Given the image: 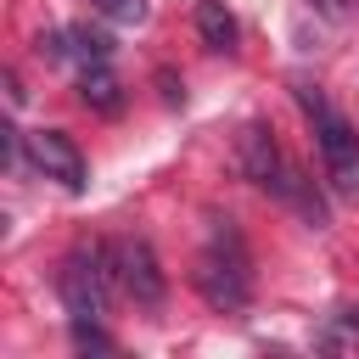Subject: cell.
I'll return each instance as SVG.
<instances>
[{"instance_id": "1", "label": "cell", "mask_w": 359, "mask_h": 359, "mask_svg": "<svg viewBox=\"0 0 359 359\" xmlns=\"http://www.w3.org/2000/svg\"><path fill=\"white\" fill-rule=\"evenodd\" d=\"M236 163H241V174L258 185V191H269L275 202H286V208H297L314 230L325 224V202H320V191L286 163V151L275 146V135L264 129V123H247L241 129V146H236Z\"/></svg>"}, {"instance_id": "2", "label": "cell", "mask_w": 359, "mask_h": 359, "mask_svg": "<svg viewBox=\"0 0 359 359\" xmlns=\"http://www.w3.org/2000/svg\"><path fill=\"white\" fill-rule=\"evenodd\" d=\"M292 95H297V107H303V118L314 123V140H320V157H325V174H331V185L342 191V196H359V129L325 101V90H314V84H292Z\"/></svg>"}, {"instance_id": "3", "label": "cell", "mask_w": 359, "mask_h": 359, "mask_svg": "<svg viewBox=\"0 0 359 359\" xmlns=\"http://www.w3.org/2000/svg\"><path fill=\"white\" fill-rule=\"evenodd\" d=\"M191 280H196V292L208 297V309H219V314L247 309V297H252V269H247V247H241V236L230 230V219L213 230V247L196 258Z\"/></svg>"}, {"instance_id": "4", "label": "cell", "mask_w": 359, "mask_h": 359, "mask_svg": "<svg viewBox=\"0 0 359 359\" xmlns=\"http://www.w3.org/2000/svg\"><path fill=\"white\" fill-rule=\"evenodd\" d=\"M56 292L67 303V320H101L112 292H118V269H112V241H90L79 252H67Z\"/></svg>"}, {"instance_id": "5", "label": "cell", "mask_w": 359, "mask_h": 359, "mask_svg": "<svg viewBox=\"0 0 359 359\" xmlns=\"http://www.w3.org/2000/svg\"><path fill=\"white\" fill-rule=\"evenodd\" d=\"M112 269H118V292H129L140 309H163L168 280H163V264H157V252H151L146 236L112 241Z\"/></svg>"}, {"instance_id": "6", "label": "cell", "mask_w": 359, "mask_h": 359, "mask_svg": "<svg viewBox=\"0 0 359 359\" xmlns=\"http://www.w3.org/2000/svg\"><path fill=\"white\" fill-rule=\"evenodd\" d=\"M22 157H28L45 180H56V185H67V191H84V157H79V146H73L62 129H34V135H22Z\"/></svg>"}, {"instance_id": "7", "label": "cell", "mask_w": 359, "mask_h": 359, "mask_svg": "<svg viewBox=\"0 0 359 359\" xmlns=\"http://www.w3.org/2000/svg\"><path fill=\"white\" fill-rule=\"evenodd\" d=\"M196 34H202V45L208 50H236V39H241V28H236V17L224 11V0H196Z\"/></svg>"}, {"instance_id": "8", "label": "cell", "mask_w": 359, "mask_h": 359, "mask_svg": "<svg viewBox=\"0 0 359 359\" xmlns=\"http://www.w3.org/2000/svg\"><path fill=\"white\" fill-rule=\"evenodd\" d=\"M79 95H84V107H95V112H118V107H123V84H118V73H112L107 62H95V67L79 73Z\"/></svg>"}, {"instance_id": "9", "label": "cell", "mask_w": 359, "mask_h": 359, "mask_svg": "<svg viewBox=\"0 0 359 359\" xmlns=\"http://www.w3.org/2000/svg\"><path fill=\"white\" fill-rule=\"evenodd\" d=\"M67 56H73V62H84V67H95V62H107V56H112V39H107V34H95V28H67Z\"/></svg>"}, {"instance_id": "10", "label": "cell", "mask_w": 359, "mask_h": 359, "mask_svg": "<svg viewBox=\"0 0 359 359\" xmlns=\"http://www.w3.org/2000/svg\"><path fill=\"white\" fill-rule=\"evenodd\" d=\"M107 22H118V28H129V22H140L146 17V0H90Z\"/></svg>"}, {"instance_id": "11", "label": "cell", "mask_w": 359, "mask_h": 359, "mask_svg": "<svg viewBox=\"0 0 359 359\" xmlns=\"http://www.w3.org/2000/svg\"><path fill=\"white\" fill-rule=\"evenodd\" d=\"M314 6H320L325 17H348V0H314Z\"/></svg>"}]
</instances>
